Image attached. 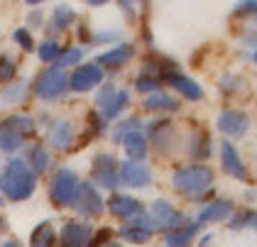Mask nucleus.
Masks as SVG:
<instances>
[{"label": "nucleus", "mask_w": 257, "mask_h": 247, "mask_svg": "<svg viewBox=\"0 0 257 247\" xmlns=\"http://www.w3.org/2000/svg\"><path fill=\"white\" fill-rule=\"evenodd\" d=\"M37 189V176L25 159H10L0 171V191L10 201H27Z\"/></svg>", "instance_id": "obj_1"}, {"label": "nucleus", "mask_w": 257, "mask_h": 247, "mask_svg": "<svg viewBox=\"0 0 257 247\" xmlns=\"http://www.w3.org/2000/svg\"><path fill=\"white\" fill-rule=\"evenodd\" d=\"M213 184V171L206 164H191V167H179L172 174V186L184 196H198L211 189Z\"/></svg>", "instance_id": "obj_2"}, {"label": "nucleus", "mask_w": 257, "mask_h": 247, "mask_svg": "<svg viewBox=\"0 0 257 247\" xmlns=\"http://www.w3.org/2000/svg\"><path fill=\"white\" fill-rule=\"evenodd\" d=\"M79 176H76V171L71 169H59L54 174V179H52V201L57 203V206H74V201H76V196H79Z\"/></svg>", "instance_id": "obj_3"}, {"label": "nucleus", "mask_w": 257, "mask_h": 247, "mask_svg": "<svg viewBox=\"0 0 257 247\" xmlns=\"http://www.w3.org/2000/svg\"><path fill=\"white\" fill-rule=\"evenodd\" d=\"M150 220H152V228L155 230H164V232H169V230L174 228H181V225H186L189 223V218L177 210L167 198H159L152 203V208H150Z\"/></svg>", "instance_id": "obj_4"}, {"label": "nucleus", "mask_w": 257, "mask_h": 247, "mask_svg": "<svg viewBox=\"0 0 257 247\" xmlns=\"http://www.w3.org/2000/svg\"><path fill=\"white\" fill-rule=\"evenodd\" d=\"M66 88H69V76L64 74V69H59V66H49L35 81V93L40 98H44V100L59 98L61 93H66Z\"/></svg>", "instance_id": "obj_5"}, {"label": "nucleus", "mask_w": 257, "mask_h": 247, "mask_svg": "<svg viewBox=\"0 0 257 247\" xmlns=\"http://www.w3.org/2000/svg\"><path fill=\"white\" fill-rule=\"evenodd\" d=\"M130 103V93L127 91H120L113 83H103V88L98 91V108H100V117L105 120H113L118 117Z\"/></svg>", "instance_id": "obj_6"}, {"label": "nucleus", "mask_w": 257, "mask_h": 247, "mask_svg": "<svg viewBox=\"0 0 257 247\" xmlns=\"http://www.w3.org/2000/svg\"><path fill=\"white\" fill-rule=\"evenodd\" d=\"M91 179H93V186H100V189H115L120 184L115 157L108 154V152L96 154L93 167H91Z\"/></svg>", "instance_id": "obj_7"}, {"label": "nucleus", "mask_w": 257, "mask_h": 247, "mask_svg": "<svg viewBox=\"0 0 257 247\" xmlns=\"http://www.w3.org/2000/svg\"><path fill=\"white\" fill-rule=\"evenodd\" d=\"M118 181L127 189H147L152 184V169L142 162L125 159L122 164H118Z\"/></svg>", "instance_id": "obj_8"}, {"label": "nucleus", "mask_w": 257, "mask_h": 247, "mask_svg": "<svg viewBox=\"0 0 257 247\" xmlns=\"http://www.w3.org/2000/svg\"><path fill=\"white\" fill-rule=\"evenodd\" d=\"M74 208L79 210L83 218H96L103 213V198L91 181H83L79 186V196L74 201Z\"/></svg>", "instance_id": "obj_9"}, {"label": "nucleus", "mask_w": 257, "mask_h": 247, "mask_svg": "<svg viewBox=\"0 0 257 247\" xmlns=\"http://www.w3.org/2000/svg\"><path fill=\"white\" fill-rule=\"evenodd\" d=\"M220 167H223V171L228 176H233V179L242 181V184L250 181V171L245 167V162L240 159L233 142H220Z\"/></svg>", "instance_id": "obj_10"}, {"label": "nucleus", "mask_w": 257, "mask_h": 247, "mask_svg": "<svg viewBox=\"0 0 257 247\" xmlns=\"http://www.w3.org/2000/svg\"><path fill=\"white\" fill-rule=\"evenodd\" d=\"M93 242V228L88 223H76L69 220L59 235V245L61 247H88Z\"/></svg>", "instance_id": "obj_11"}, {"label": "nucleus", "mask_w": 257, "mask_h": 247, "mask_svg": "<svg viewBox=\"0 0 257 247\" xmlns=\"http://www.w3.org/2000/svg\"><path fill=\"white\" fill-rule=\"evenodd\" d=\"M100 81H103V69L98 64H83L71 74L69 88L76 91V93H83V91H91V88L100 86Z\"/></svg>", "instance_id": "obj_12"}, {"label": "nucleus", "mask_w": 257, "mask_h": 247, "mask_svg": "<svg viewBox=\"0 0 257 247\" xmlns=\"http://www.w3.org/2000/svg\"><path fill=\"white\" fill-rule=\"evenodd\" d=\"M152 235H155V228H152L150 215H140V218L125 223V225L120 228V237H122L125 242H133V245H145V242H150Z\"/></svg>", "instance_id": "obj_13"}, {"label": "nucleus", "mask_w": 257, "mask_h": 247, "mask_svg": "<svg viewBox=\"0 0 257 247\" xmlns=\"http://www.w3.org/2000/svg\"><path fill=\"white\" fill-rule=\"evenodd\" d=\"M159 78H162V81H167L169 86H174V88H177L186 100H201V98H203V88L198 86L194 78L179 74L177 69H167V71H162V76Z\"/></svg>", "instance_id": "obj_14"}, {"label": "nucleus", "mask_w": 257, "mask_h": 247, "mask_svg": "<svg viewBox=\"0 0 257 247\" xmlns=\"http://www.w3.org/2000/svg\"><path fill=\"white\" fill-rule=\"evenodd\" d=\"M218 130L228 137H242L250 130V117L242 110H223L218 115Z\"/></svg>", "instance_id": "obj_15"}, {"label": "nucleus", "mask_w": 257, "mask_h": 247, "mask_svg": "<svg viewBox=\"0 0 257 247\" xmlns=\"http://www.w3.org/2000/svg\"><path fill=\"white\" fill-rule=\"evenodd\" d=\"M108 210L115 215V218H122V220H135L140 215H145V206L140 203L138 198H133V196H110V201H108Z\"/></svg>", "instance_id": "obj_16"}, {"label": "nucleus", "mask_w": 257, "mask_h": 247, "mask_svg": "<svg viewBox=\"0 0 257 247\" xmlns=\"http://www.w3.org/2000/svg\"><path fill=\"white\" fill-rule=\"evenodd\" d=\"M230 213H233V203L228 198H218V201L206 203L203 208L198 210L196 225L201 228V225H208V223H220V220L230 218Z\"/></svg>", "instance_id": "obj_17"}, {"label": "nucleus", "mask_w": 257, "mask_h": 247, "mask_svg": "<svg viewBox=\"0 0 257 247\" xmlns=\"http://www.w3.org/2000/svg\"><path fill=\"white\" fill-rule=\"evenodd\" d=\"M133 54H135V47L125 42V44H118V47L103 52L96 64H98L100 69H113V71H115V69H120L122 64H127V61L133 59Z\"/></svg>", "instance_id": "obj_18"}, {"label": "nucleus", "mask_w": 257, "mask_h": 247, "mask_svg": "<svg viewBox=\"0 0 257 247\" xmlns=\"http://www.w3.org/2000/svg\"><path fill=\"white\" fill-rule=\"evenodd\" d=\"M120 145H122V150H125L130 162H142L147 157V145L150 142H147V135L142 133V130H135V133L125 135L120 140Z\"/></svg>", "instance_id": "obj_19"}, {"label": "nucleus", "mask_w": 257, "mask_h": 247, "mask_svg": "<svg viewBox=\"0 0 257 247\" xmlns=\"http://www.w3.org/2000/svg\"><path fill=\"white\" fill-rule=\"evenodd\" d=\"M150 140L157 145L159 152H167L169 147H174V142H177V130H174V125L172 122H155L152 128H150ZM147 140V142H150Z\"/></svg>", "instance_id": "obj_20"}, {"label": "nucleus", "mask_w": 257, "mask_h": 247, "mask_svg": "<svg viewBox=\"0 0 257 247\" xmlns=\"http://www.w3.org/2000/svg\"><path fill=\"white\" fill-rule=\"evenodd\" d=\"M196 232H198V225L189 220V223L181 225V228H174V230H169V232H164V245L167 247H189L194 242Z\"/></svg>", "instance_id": "obj_21"}, {"label": "nucleus", "mask_w": 257, "mask_h": 247, "mask_svg": "<svg viewBox=\"0 0 257 247\" xmlns=\"http://www.w3.org/2000/svg\"><path fill=\"white\" fill-rule=\"evenodd\" d=\"M49 142L57 147V150H66L71 142H74V128L69 120H57L52 128H49Z\"/></svg>", "instance_id": "obj_22"}, {"label": "nucleus", "mask_w": 257, "mask_h": 247, "mask_svg": "<svg viewBox=\"0 0 257 247\" xmlns=\"http://www.w3.org/2000/svg\"><path fill=\"white\" fill-rule=\"evenodd\" d=\"M145 108H147V110H152V113H157V110H164V113H174V110H179V100H177V98H172V95L162 93V91H157V93L147 95V100H145Z\"/></svg>", "instance_id": "obj_23"}, {"label": "nucleus", "mask_w": 257, "mask_h": 247, "mask_svg": "<svg viewBox=\"0 0 257 247\" xmlns=\"http://www.w3.org/2000/svg\"><path fill=\"white\" fill-rule=\"evenodd\" d=\"M54 242H57V232L52 223H40L30 235V247H54Z\"/></svg>", "instance_id": "obj_24"}, {"label": "nucleus", "mask_w": 257, "mask_h": 247, "mask_svg": "<svg viewBox=\"0 0 257 247\" xmlns=\"http://www.w3.org/2000/svg\"><path fill=\"white\" fill-rule=\"evenodd\" d=\"M49 164H52V159H49V152L44 147H40V145L30 147V152H27V167L35 171V176L44 174V171L49 169Z\"/></svg>", "instance_id": "obj_25"}, {"label": "nucleus", "mask_w": 257, "mask_h": 247, "mask_svg": "<svg viewBox=\"0 0 257 247\" xmlns=\"http://www.w3.org/2000/svg\"><path fill=\"white\" fill-rule=\"evenodd\" d=\"M22 147V137L13 128L8 120H0V150L3 152H15Z\"/></svg>", "instance_id": "obj_26"}, {"label": "nucleus", "mask_w": 257, "mask_h": 247, "mask_svg": "<svg viewBox=\"0 0 257 247\" xmlns=\"http://www.w3.org/2000/svg\"><path fill=\"white\" fill-rule=\"evenodd\" d=\"M74 20H76V13H74L69 5H57V8H54V15L49 20V30H52V32H61V30H66Z\"/></svg>", "instance_id": "obj_27"}, {"label": "nucleus", "mask_w": 257, "mask_h": 247, "mask_svg": "<svg viewBox=\"0 0 257 247\" xmlns=\"http://www.w3.org/2000/svg\"><path fill=\"white\" fill-rule=\"evenodd\" d=\"M5 120L10 122V128L20 135L22 140L30 137V135H35V130H37V125H35V120H32L30 115H10V117H5Z\"/></svg>", "instance_id": "obj_28"}, {"label": "nucleus", "mask_w": 257, "mask_h": 247, "mask_svg": "<svg viewBox=\"0 0 257 247\" xmlns=\"http://www.w3.org/2000/svg\"><path fill=\"white\" fill-rule=\"evenodd\" d=\"M159 86H162V81H159L157 74H147V71H142L138 76V81H135V88H138L140 93H157Z\"/></svg>", "instance_id": "obj_29"}, {"label": "nucleus", "mask_w": 257, "mask_h": 247, "mask_svg": "<svg viewBox=\"0 0 257 247\" xmlns=\"http://www.w3.org/2000/svg\"><path fill=\"white\" fill-rule=\"evenodd\" d=\"M230 228L233 230H242V228H255L257 230V213L255 210H242V213H237L235 218H233V223H230Z\"/></svg>", "instance_id": "obj_30"}, {"label": "nucleus", "mask_w": 257, "mask_h": 247, "mask_svg": "<svg viewBox=\"0 0 257 247\" xmlns=\"http://www.w3.org/2000/svg\"><path fill=\"white\" fill-rule=\"evenodd\" d=\"M37 54H40L42 61H57V59L61 57V47L57 44V42H42L40 49H37Z\"/></svg>", "instance_id": "obj_31"}, {"label": "nucleus", "mask_w": 257, "mask_h": 247, "mask_svg": "<svg viewBox=\"0 0 257 247\" xmlns=\"http://www.w3.org/2000/svg\"><path fill=\"white\" fill-rule=\"evenodd\" d=\"M135 130H140V120L138 117H130V120H122L118 128H115V133H113V142L115 145H120V140L125 137V135L135 133Z\"/></svg>", "instance_id": "obj_32"}, {"label": "nucleus", "mask_w": 257, "mask_h": 247, "mask_svg": "<svg viewBox=\"0 0 257 247\" xmlns=\"http://www.w3.org/2000/svg\"><path fill=\"white\" fill-rule=\"evenodd\" d=\"M81 59H83V49H81V47H71V49L61 52V57L57 59V61H59V69H61V66H74V64H79Z\"/></svg>", "instance_id": "obj_33"}, {"label": "nucleus", "mask_w": 257, "mask_h": 247, "mask_svg": "<svg viewBox=\"0 0 257 247\" xmlns=\"http://www.w3.org/2000/svg\"><path fill=\"white\" fill-rule=\"evenodd\" d=\"M15 71H18V66H15V61L10 57H0V83H8V81H13L15 78Z\"/></svg>", "instance_id": "obj_34"}, {"label": "nucleus", "mask_w": 257, "mask_h": 247, "mask_svg": "<svg viewBox=\"0 0 257 247\" xmlns=\"http://www.w3.org/2000/svg\"><path fill=\"white\" fill-rule=\"evenodd\" d=\"M191 145H194V147H191V154H194L196 159H201V157L206 159V157H208V152H211V147H208V137H206V135H203V137H198V135H196Z\"/></svg>", "instance_id": "obj_35"}, {"label": "nucleus", "mask_w": 257, "mask_h": 247, "mask_svg": "<svg viewBox=\"0 0 257 247\" xmlns=\"http://www.w3.org/2000/svg\"><path fill=\"white\" fill-rule=\"evenodd\" d=\"M13 37H15V42L20 44L25 52H32V49H35V39H32V35H30V32L25 30V27L15 30V35H13Z\"/></svg>", "instance_id": "obj_36"}, {"label": "nucleus", "mask_w": 257, "mask_h": 247, "mask_svg": "<svg viewBox=\"0 0 257 247\" xmlns=\"http://www.w3.org/2000/svg\"><path fill=\"white\" fill-rule=\"evenodd\" d=\"M22 91H25V86H18V88H10V91L5 93V100H20Z\"/></svg>", "instance_id": "obj_37"}, {"label": "nucleus", "mask_w": 257, "mask_h": 247, "mask_svg": "<svg viewBox=\"0 0 257 247\" xmlns=\"http://www.w3.org/2000/svg\"><path fill=\"white\" fill-rule=\"evenodd\" d=\"M0 247H20V245H18L15 240H5V242H3V245H0Z\"/></svg>", "instance_id": "obj_38"}, {"label": "nucleus", "mask_w": 257, "mask_h": 247, "mask_svg": "<svg viewBox=\"0 0 257 247\" xmlns=\"http://www.w3.org/2000/svg\"><path fill=\"white\" fill-rule=\"evenodd\" d=\"M5 228H8V225H5V218H0V232H3Z\"/></svg>", "instance_id": "obj_39"}, {"label": "nucleus", "mask_w": 257, "mask_h": 247, "mask_svg": "<svg viewBox=\"0 0 257 247\" xmlns=\"http://www.w3.org/2000/svg\"><path fill=\"white\" fill-rule=\"evenodd\" d=\"M252 59H255V64H257V49H255V54H252Z\"/></svg>", "instance_id": "obj_40"}, {"label": "nucleus", "mask_w": 257, "mask_h": 247, "mask_svg": "<svg viewBox=\"0 0 257 247\" xmlns=\"http://www.w3.org/2000/svg\"><path fill=\"white\" fill-rule=\"evenodd\" d=\"M0 203H3V201H0Z\"/></svg>", "instance_id": "obj_41"}]
</instances>
